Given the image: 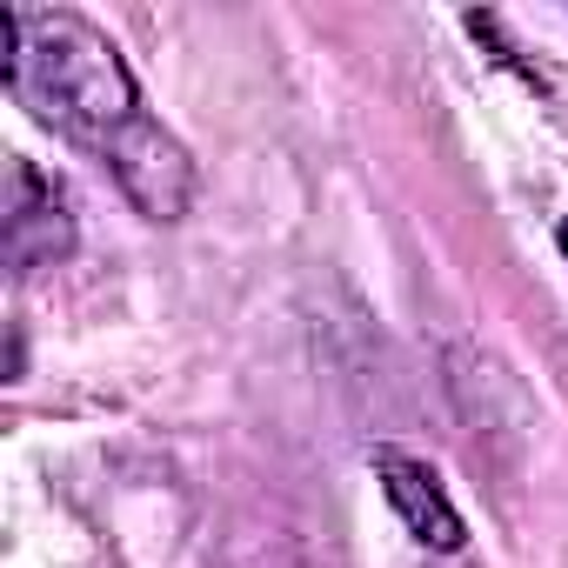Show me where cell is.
Wrapping results in <instances>:
<instances>
[{
    "label": "cell",
    "instance_id": "cell-2",
    "mask_svg": "<svg viewBox=\"0 0 568 568\" xmlns=\"http://www.w3.org/2000/svg\"><path fill=\"white\" fill-rule=\"evenodd\" d=\"M442 375H448V395L468 422L475 442H495V448H521L528 428H535V408L521 395V382L508 375L501 355H488L481 342H448L442 348Z\"/></svg>",
    "mask_w": 568,
    "mask_h": 568
},
{
    "label": "cell",
    "instance_id": "cell-1",
    "mask_svg": "<svg viewBox=\"0 0 568 568\" xmlns=\"http://www.w3.org/2000/svg\"><path fill=\"white\" fill-rule=\"evenodd\" d=\"M0 81L34 121H48L74 148L108 161V174L148 221H181L194 207V187H201L194 154L174 141V128L148 114L134 68L94 21L68 8H41V14L21 8V41Z\"/></svg>",
    "mask_w": 568,
    "mask_h": 568
},
{
    "label": "cell",
    "instance_id": "cell-3",
    "mask_svg": "<svg viewBox=\"0 0 568 568\" xmlns=\"http://www.w3.org/2000/svg\"><path fill=\"white\" fill-rule=\"evenodd\" d=\"M8 267L14 274H34V267H54L68 247H74V207H68V187L54 174H41L34 161H8Z\"/></svg>",
    "mask_w": 568,
    "mask_h": 568
},
{
    "label": "cell",
    "instance_id": "cell-5",
    "mask_svg": "<svg viewBox=\"0 0 568 568\" xmlns=\"http://www.w3.org/2000/svg\"><path fill=\"white\" fill-rule=\"evenodd\" d=\"M555 247H561V254H568V221H561V227H555Z\"/></svg>",
    "mask_w": 568,
    "mask_h": 568
},
{
    "label": "cell",
    "instance_id": "cell-4",
    "mask_svg": "<svg viewBox=\"0 0 568 568\" xmlns=\"http://www.w3.org/2000/svg\"><path fill=\"white\" fill-rule=\"evenodd\" d=\"M375 475H382V495H388V508L402 515V528H408L422 548H435V555H455V548L468 541V521H462V508L448 501L442 475H435L422 455L375 448Z\"/></svg>",
    "mask_w": 568,
    "mask_h": 568
}]
</instances>
